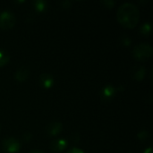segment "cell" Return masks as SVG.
<instances>
[{
    "instance_id": "cell-3",
    "label": "cell",
    "mask_w": 153,
    "mask_h": 153,
    "mask_svg": "<svg viewBox=\"0 0 153 153\" xmlns=\"http://www.w3.org/2000/svg\"><path fill=\"white\" fill-rule=\"evenodd\" d=\"M16 18L10 11H3L0 13V29L8 30L14 26Z\"/></svg>"
},
{
    "instance_id": "cell-1",
    "label": "cell",
    "mask_w": 153,
    "mask_h": 153,
    "mask_svg": "<svg viewBox=\"0 0 153 153\" xmlns=\"http://www.w3.org/2000/svg\"><path fill=\"white\" fill-rule=\"evenodd\" d=\"M117 18L122 26L127 29H134L139 22L140 11L135 4L132 3H125L118 7Z\"/></svg>"
},
{
    "instance_id": "cell-4",
    "label": "cell",
    "mask_w": 153,
    "mask_h": 153,
    "mask_svg": "<svg viewBox=\"0 0 153 153\" xmlns=\"http://www.w3.org/2000/svg\"><path fill=\"white\" fill-rule=\"evenodd\" d=\"M3 150L6 153H17L21 149L19 141L13 137H7L2 142Z\"/></svg>"
},
{
    "instance_id": "cell-7",
    "label": "cell",
    "mask_w": 153,
    "mask_h": 153,
    "mask_svg": "<svg viewBox=\"0 0 153 153\" xmlns=\"http://www.w3.org/2000/svg\"><path fill=\"white\" fill-rule=\"evenodd\" d=\"M67 148V141L65 139H56L50 143V150L54 152H61Z\"/></svg>"
},
{
    "instance_id": "cell-8",
    "label": "cell",
    "mask_w": 153,
    "mask_h": 153,
    "mask_svg": "<svg viewBox=\"0 0 153 153\" xmlns=\"http://www.w3.org/2000/svg\"><path fill=\"white\" fill-rule=\"evenodd\" d=\"M39 82L44 89H50L54 85V77L49 74H42L39 77Z\"/></svg>"
},
{
    "instance_id": "cell-2",
    "label": "cell",
    "mask_w": 153,
    "mask_h": 153,
    "mask_svg": "<svg viewBox=\"0 0 153 153\" xmlns=\"http://www.w3.org/2000/svg\"><path fill=\"white\" fill-rule=\"evenodd\" d=\"M153 48L150 44L141 43L133 49V56L138 61H145L152 56Z\"/></svg>"
},
{
    "instance_id": "cell-18",
    "label": "cell",
    "mask_w": 153,
    "mask_h": 153,
    "mask_svg": "<svg viewBox=\"0 0 153 153\" xmlns=\"http://www.w3.org/2000/svg\"><path fill=\"white\" fill-rule=\"evenodd\" d=\"M144 153H152V147L147 148V149L144 151Z\"/></svg>"
},
{
    "instance_id": "cell-9",
    "label": "cell",
    "mask_w": 153,
    "mask_h": 153,
    "mask_svg": "<svg viewBox=\"0 0 153 153\" xmlns=\"http://www.w3.org/2000/svg\"><path fill=\"white\" fill-rule=\"evenodd\" d=\"M28 76H29V70L26 67H21L15 73V79L17 82H20L26 81Z\"/></svg>"
},
{
    "instance_id": "cell-12",
    "label": "cell",
    "mask_w": 153,
    "mask_h": 153,
    "mask_svg": "<svg viewBox=\"0 0 153 153\" xmlns=\"http://www.w3.org/2000/svg\"><path fill=\"white\" fill-rule=\"evenodd\" d=\"M140 32H141L143 35H144V36L150 35L151 32H152V25H151V23H149V22L143 23V24L141 26V28H140Z\"/></svg>"
},
{
    "instance_id": "cell-10",
    "label": "cell",
    "mask_w": 153,
    "mask_h": 153,
    "mask_svg": "<svg viewBox=\"0 0 153 153\" xmlns=\"http://www.w3.org/2000/svg\"><path fill=\"white\" fill-rule=\"evenodd\" d=\"M33 6L37 12H43L47 8V2L44 0H36L33 2Z\"/></svg>"
},
{
    "instance_id": "cell-11",
    "label": "cell",
    "mask_w": 153,
    "mask_h": 153,
    "mask_svg": "<svg viewBox=\"0 0 153 153\" xmlns=\"http://www.w3.org/2000/svg\"><path fill=\"white\" fill-rule=\"evenodd\" d=\"M9 60H10L9 54L4 50L0 49V66L5 65L9 62Z\"/></svg>"
},
{
    "instance_id": "cell-15",
    "label": "cell",
    "mask_w": 153,
    "mask_h": 153,
    "mask_svg": "<svg viewBox=\"0 0 153 153\" xmlns=\"http://www.w3.org/2000/svg\"><path fill=\"white\" fill-rule=\"evenodd\" d=\"M101 3L108 8H112L115 5V2L113 0H104Z\"/></svg>"
},
{
    "instance_id": "cell-5",
    "label": "cell",
    "mask_w": 153,
    "mask_h": 153,
    "mask_svg": "<svg viewBox=\"0 0 153 153\" xmlns=\"http://www.w3.org/2000/svg\"><path fill=\"white\" fill-rule=\"evenodd\" d=\"M63 130V125L60 122H51L46 127V132L49 136H56Z\"/></svg>"
},
{
    "instance_id": "cell-6",
    "label": "cell",
    "mask_w": 153,
    "mask_h": 153,
    "mask_svg": "<svg viewBox=\"0 0 153 153\" xmlns=\"http://www.w3.org/2000/svg\"><path fill=\"white\" fill-rule=\"evenodd\" d=\"M115 94H116V88L113 85H106L100 92V97L102 100L109 101L114 98Z\"/></svg>"
},
{
    "instance_id": "cell-19",
    "label": "cell",
    "mask_w": 153,
    "mask_h": 153,
    "mask_svg": "<svg viewBox=\"0 0 153 153\" xmlns=\"http://www.w3.org/2000/svg\"><path fill=\"white\" fill-rule=\"evenodd\" d=\"M29 153H43L41 151H39V150H34V151H31Z\"/></svg>"
},
{
    "instance_id": "cell-14",
    "label": "cell",
    "mask_w": 153,
    "mask_h": 153,
    "mask_svg": "<svg viewBox=\"0 0 153 153\" xmlns=\"http://www.w3.org/2000/svg\"><path fill=\"white\" fill-rule=\"evenodd\" d=\"M138 138H139L141 141H146V140H148V138H149V134H148V132H146V131H142V132H140V133L138 134Z\"/></svg>"
},
{
    "instance_id": "cell-16",
    "label": "cell",
    "mask_w": 153,
    "mask_h": 153,
    "mask_svg": "<svg viewBox=\"0 0 153 153\" xmlns=\"http://www.w3.org/2000/svg\"><path fill=\"white\" fill-rule=\"evenodd\" d=\"M121 42L123 43V44H125V45H126V46H128V45H130V42H131V40H130V39L127 37V36H123L122 37V39H121Z\"/></svg>"
},
{
    "instance_id": "cell-17",
    "label": "cell",
    "mask_w": 153,
    "mask_h": 153,
    "mask_svg": "<svg viewBox=\"0 0 153 153\" xmlns=\"http://www.w3.org/2000/svg\"><path fill=\"white\" fill-rule=\"evenodd\" d=\"M66 153H85L82 149H79V148H76V147H74V148H72V149H70L68 152Z\"/></svg>"
},
{
    "instance_id": "cell-13",
    "label": "cell",
    "mask_w": 153,
    "mask_h": 153,
    "mask_svg": "<svg viewBox=\"0 0 153 153\" xmlns=\"http://www.w3.org/2000/svg\"><path fill=\"white\" fill-rule=\"evenodd\" d=\"M145 68L144 67H139V69L134 73V79L137 80V81H142L143 78H144V75H145Z\"/></svg>"
}]
</instances>
